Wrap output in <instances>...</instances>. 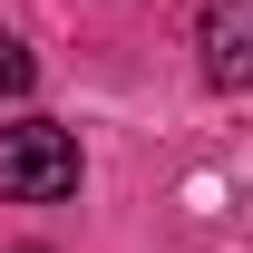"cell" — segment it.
<instances>
[{"label":"cell","instance_id":"2","mask_svg":"<svg viewBox=\"0 0 253 253\" xmlns=\"http://www.w3.org/2000/svg\"><path fill=\"white\" fill-rule=\"evenodd\" d=\"M195 49H205V78L214 88H253V0H205Z\"/></svg>","mask_w":253,"mask_h":253},{"label":"cell","instance_id":"3","mask_svg":"<svg viewBox=\"0 0 253 253\" xmlns=\"http://www.w3.org/2000/svg\"><path fill=\"white\" fill-rule=\"evenodd\" d=\"M30 78H39L30 49H20V39H0V97H30Z\"/></svg>","mask_w":253,"mask_h":253},{"label":"cell","instance_id":"1","mask_svg":"<svg viewBox=\"0 0 253 253\" xmlns=\"http://www.w3.org/2000/svg\"><path fill=\"white\" fill-rule=\"evenodd\" d=\"M0 195H10V205H59V195H78V136L49 126V117L0 126Z\"/></svg>","mask_w":253,"mask_h":253}]
</instances>
